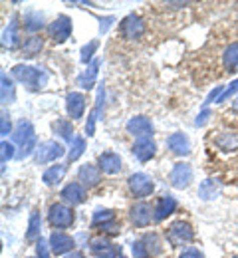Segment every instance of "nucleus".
Returning <instances> with one entry per match:
<instances>
[{
	"label": "nucleus",
	"instance_id": "2eb2a0df",
	"mask_svg": "<svg viewBox=\"0 0 238 258\" xmlns=\"http://www.w3.org/2000/svg\"><path fill=\"white\" fill-rule=\"evenodd\" d=\"M100 68H102V60H100V58H96L92 64L86 68V72H84V74H80V78H77V86H80V88H84V90H92V88H94V84H96V78H98Z\"/></svg>",
	"mask_w": 238,
	"mask_h": 258
},
{
	"label": "nucleus",
	"instance_id": "f704fd0d",
	"mask_svg": "<svg viewBox=\"0 0 238 258\" xmlns=\"http://www.w3.org/2000/svg\"><path fill=\"white\" fill-rule=\"evenodd\" d=\"M12 157H14V145L8 143V141H2V143H0V163H2V171H4L8 159H12Z\"/></svg>",
	"mask_w": 238,
	"mask_h": 258
},
{
	"label": "nucleus",
	"instance_id": "473e14b6",
	"mask_svg": "<svg viewBox=\"0 0 238 258\" xmlns=\"http://www.w3.org/2000/svg\"><path fill=\"white\" fill-rule=\"evenodd\" d=\"M24 22H26V30H30V32H36V30L44 28V18H42L40 12H30Z\"/></svg>",
	"mask_w": 238,
	"mask_h": 258
},
{
	"label": "nucleus",
	"instance_id": "9b49d317",
	"mask_svg": "<svg viewBox=\"0 0 238 258\" xmlns=\"http://www.w3.org/2000/svg\"><path fill=\"white\" fill-rule=\"evenodd\" d=\"M127 131L131 135L139 137V139H145V137H151L153 135V123L145 115H137V117H131L127 121Z\"/></svg>",
	"mask_w": 238,
	"mask_h": 258
},
{
	"label": "nucleus",
	"instance_id": "0eeeda50",
	"mask_svg": "<svg viewBox=\"0 0 238 258\" xmlns=\"http://www.w3.org/2000/svg\"><path fill=\"white\" fill-rule=\"evenodd\" d=\"M193 181V167L189 163H177L171 171V183L175 189H187Z\"/></svg>",
	"mask_w": 238,
	"mask_h": 258
},
{
	"label": "nucleus",
	"instance_id": "a19ab883",
	"mask_svg": "<svg viewBox=\"0 0 238 258\" xmlns=\"http://www.w3.org/2000/svg\"><path fill=\"white\" fill-rule=\"evenodd\" d=\"M179 258H204V254L201 250H197V248H187V250L181 252Z\"/></svg>",
	"mask_w": 238,
	"mask_h": 258
},
{
	"label": "nucleus",
	"instance_id": "20e7f679",
	"mask_svg": "<svg viewBox=\"0 0 238 258\" xmlns=\"http://www.w3.org/2000/svg\"><path fill=\"white\" fill-rule=\"evenodd\" d=\"M64 155H66V149H64L62 143H58V141H46V143H42L36 149V163L42 165V163L56 161V159H60Z\"/></svg>",
	"mask_w": 238,
	"mask_h": 258
},
{
	"label": "nucleus",
	"instance_id": "cd10ccee",
	"mask_svg": "<svg viewBox=\"0 0 238 258\" xmlns=\"http://www.w3.org/2000/svg\"><path fill=\"white\" fill-rule=\"evenodd\" d=\"M42 46H44V42H42L40 36L28 38V40L24 42V46H22V56H24V58H32V56H36V54L42 50Z\"/></svg>",
	"mask_w": 238,
	"mask_h": 258
},
{
	"label": "nucleus",
	"instance_id": "58836bf2",
	"mask_svg": "<svg viewBox=\"0 0 238 258\" xmlns=\"http://www.w3.org/2000/svg\"><path fill=\"white\" fill-rule=\"evenodd\" d=\"M36 252H38V258H50V252H48V242L46 240H38V246H36Z\"/></svg>",
	"mask_w": 238,
	"mask_h": 258
},
{
	"label": "nucleus",
	"instance_id": "4c0bfd02",
	"mask_svg": "<svg viewBox=\"0 0 238 258\" xmlns=\"http://www.w3.org/2000/svg\"><path fill=\"white\" fill-rule=\"evenodd\" d=\"M133 256L135 258H149V252L143 244V240H135L133 242Z\"/></svg>",
	"mask_w": 238,
	"mask_h": 258
},
{
	"label": "nucleus",
	"instance_id": "4be33fe9",
	"mask_svg": "<svg viewBox=\"0 0 238 258\" xmlns=\"http://www.w3.org/2000/svg\"><path fill=\"white\" fill-rule=\"evenodd\" d=\"M100 169H102L103 173H107V175L119 173L121 171V159H119V155L117 153H111V151L102 153L100 155Z\"/></svg>",
	"mask_w": 238,
	"mask_h": 258
},
{
	"label": "nucleus",
	"instance_id": "f03ea898",
	"mask_svg": "<svg viewBox=\"0 0 238 258\" xmlns=\"http://www.w3.org/2000/svg\"><path fill=\"white\" fill-rule=\"evenodd\" d=\"M14 141L20 145V151H18V159H26L32 155V151L38 149L36 147V131L32 127L30 121H18V125L14 129Z\"/></svg>",
	"mask_w": 238,
	"mask_h": 258
},
{
	"label": "nucleus",
	"instance_id": "ddd939ff",
	"mask_svg": "<svg viewBox=\"0 0 238 258\" xmlns=\"http://www.w3.org/2000/svg\"><path fill=\"white\" fill-rule=\"evenodd\" d=\"M73 244H75V240L69 234H64V232H52V236H50V250L56 256L69 252L73 248Z\"/></svg>",
	"mask_w": 238,
	"mask_h": 258
},
{
	"label": "nucleus",
	"instance_id": "b1692460",
	"mask_svg": "<svg viewBox=\"0 0 238 258\" xmlns=\"http://www.w3.org/2000/svg\"><path fill=\"white\" fill-rule=\"evenodd\" d=\"M66 171H68V169H66V165H54V167H50V169L44 173V177H42V179H44V183H46V185H50V187H52V185H58V183L64 179Z\"/></svg>",
	"mask_w": 238,
	"mask_h": 258
},
{
	"label": "nucleus",
	"instance_id": "423d86ee",
	"mask_svg": "<svg viewBox=\"0 0 238 258\" xmlns=\"http://www.w3.org/2000/svg\"><path fill=\"white\" fill-rule=\"evenodd\" d=\"M90 250L96 258H123L121 256V248H117L113 242H109L103 236L90 240Z\"/></svg>",
	"mask_w": 238,
	"mask_h": 258
},
{
	"label": "nucleus",
	"instance_id": "393cba45",
	"mask_svg": "<svg viewBox=\"0 0 238 258\" xmlns=\"http://www.w3.org/2000/svg\"><path fill=\"white\" fill-rule=\"evenodd\" d=\"M141 240H143V244H145V248H147L149 256H157V254H161L163 246H161V238H159V234H157V232H147Z\"/></svg>",
	"mask_w": 238,
	"mask_h": 258
},
{
	"label": "nucleus",
	"instance_id": "1a4fd4ad",
	"mask_svg": "<svg viewBox=\"0 0 238 258\" xmlns=\"http://www.w3.org/2000/svg\"><path fill=\"white\" fill-rule=\"evenodd\" d=\"M129 189H131V193L135 195V197L143 199V197L153 193L155 185H153L151 177H147L145 173H133V175L129 177Z\"/></svg>",
	"mask_w": 238,
	"mask_h": 258
},
{
	"label": "nucleus",
	"instance_id": "39448f33",
	"mask_svg": "<svg viewBox=\"0 0 238 258\" xmlns=\"http://www.w3.org/2000/svg\"><path fill=\"white\" fill-rule=\"evenodd\" d=\"M48 221L50 225L56 226V228H66V226H71L73 223V211L62 205V203H56L50 207V213H48Z\"/></svg>",
	"mask_w": 238,
	"mask_h": 258
},
{
	"label": "nucleus",
	"instance_id": "5701e85b",
	"mask_svg": "<svg viewBox=\"0 0 238 258\" xmlns=\"http://www.w3.org/2000/svg\"><path fill=\"white\" fill-rule=\"evenodd\" d=\"M2 44L4 48H14L18 44V20L16 16L8 22V26L4 28V34H2Z\"/></svg>",
	"mask_w": 238,
	"mask_h": 258
},
{
	"label": "nucleus",
	"instance_id": "a878e982",
	"mask_svg": "<svg viewBox=\"0 0 238 258\" xmlns=\"http://www.w3.org/2000/svg\"><path fill=\"white\" fill-rule=\"evenodd\" d=\"M0 82H2V94H0V99H2V103H12L14 101V97H16V94H14V84H12V80L2 72L0 74Z\"/></svg>",
	"mask_w": 238,
	"mask_h": 258
},
{
	"label": "nucleus",
	"instance_id": "bb28decb",
	"mask_svg": "<svg viewBox=\"0 0 238 258\" xmlns=\"http://www.w3.org/2000/svg\"><path fill=\"white\" fill-rule=\"evenodd\" d=\"M222 62H224V68H226L228 72H236V68H238V42L230 44V46L226 48V52H224V56H222Z\"/></svg>",
	"mask_w": 238,
	"mask_h": 258
},
{
	"label": "nucleus",
	"instance_id": "9d476101",
	"mask_svg": "<svg viewBox=\"0 0 238 258\" xmlns=\"http://www.w3.org/2000/svg\"><path fill=\"white\" fill-rule=\"evenodd\" d=\"M119 28H121L123 38H127V40H137L141 34L145 32V24L137 14H129L127 18H123Z\"/></svg>",
	"mask_w": 238,
	"mask_h": 258
},
{
	"label": "nucleus",
	"instance_id": "c85d7f7f",
	"mask_svg": "<svg viewBox=\"0 0 238 258\" xmlns=\"http://www.w3.org/2000/svg\"><path fill=\"white\" fill-rule=\"evenodd\" d=\"M218 191H220V187L214 183V179H206V181L201 183V187H199V195L203 197L204 201L216 199V197H218Z\"/></svg>",
	"mask_w": 238,
	"mask_h": 258
},
{
	"label": "nucleus",
	"instance_id": "f257e3e1",
	"mask_svg": "<svg viewBox=\"0 0 238 258\" xmlns=\"http://www.w3.org/2000/svg\"><path fill=\"white\" fill-rule=\"evenodd\" d=\"M12 76L24 84L30 92H38L42 90L46 84H48V74L42 70V68H32V66H24L18 64L12 68Z\"/></svg>",
	"mask_w": 238,
	"mask_h": 258
},
{
	"label": "nucleus",
	"instance_id": "6ab92c4d",
	"mask_svg": "<svg viewBox=\"0 0 238 258\" xmlns=\"http://www.w3.org/2000/svg\"><path fill=\"white\" fill-rule=\"evenodd\" d=\"M77 179H80V181L90 189V187H96V185L100 183L102 175H100V169H98L96 165L86 163V165H82V167H80V171H77Z\"/></svg>",
	"mask_w": 238,
	"mask_h": 258
},
{
	"label": "nucleus",
	"instance_id": "4468645a",
	"mask_svg": "<svg viewBox=\"0 0 238 258\" xmlns=\"http://www.w3.org/2000/svg\"><path fill=\"white\" fill-rule=\"evenodd\" d=\"M66 109H68V115L71 119H82L84 117V111H86V97L80 92H71L66 99Z\"/></svg>",
	"mask_w": 238,
	"mask_h": 258
},
{
	"label": "nucleus",
	"instance_id": "f3484780",
	"mask_svg": "<svg viewBox=\"0 0 238 258\" xmlns=\"http://www.w3.org/2000/svg\"><path fill=\"white\" fill-rule=\"evenodd\" d=\"M167 147L175 155H189L191 153V141L185 133H173L167 139Z\"/></svg>",
	"mask_w": 238,
	"mask_h": 258
},
{
	"label": "nucleus",
	"instance_id": "ea45409f",
	"mask_svg": "<svg viewBox=\"0 0 238 258\" xmlns=\"http://www.w3.org/2000/svg\"><path fill=\"white\" fill-rule=\"evenodd\" d=\"M8 133H10V119H8L6 113H2V119H0V135L6 137Z\"/></svg>",
	"mask_w": 238,
	"mask_h": 258
},
{
	"label": "nucleus",
	"instance_id": "dca6fc26",
	"mask_svg": "<svg viewBox=\"0 0 238 258\" xmlns=\"http://www.w3.org/2000/svg\"><path fill=\"white\" fill-rule=\"evenodd\" d=\"M103 101H105V90H103V84H102V86H100V90H98L96 107H94V111L88 115V125H86V133H88V137L96 135V121L100 119V113L103 111Z\"/></svg>",
	"mask_w": 238,
	"mask_h": 258
},
{
	"label": "nucleus",
	"instance_id": "37998d69",
	"mask_svg": "<svg viewBox=\"0 0 238 258\" xmlns=\"http://www.w3.org/2000/svg\"><path fill=\"white\" fill-rule=\"evenodd\" d=\"M206 121H208V111H206V109H204L203 113H201V115H199V117H197V121H195V123H197V125H199V127H203L204 123H206Z\"/></svg>",
	"mask_w": 238,
	"mask_h": 258
},
{
	"label": "nucleus",
	"instance_id": "a211bd4d",
	"mask_svg": "<svg viewBox=\"0 0 238 258\" xmlns=\"http://www.w3.org/2000/svg\"><path fill=\"white\" fill-rule=\"evenodd\" d=\"M151 219H155V211L147 203H137L131 209V221L137 226H147L151 223Z\"/></svg>",
	"mask_w": 238,
	"mask_h": 258
},
{
	"label": "nucleus",
	"instance_id": "a18cd8bd",
	"mask_svg": "<svg viewBox=\"0 0 238 258\" xmlns=\"http://www.w3.org/2000/svg\"><path fill=\"white\" fill-rule=\"evenodd\" d=\"M232 109H234V111L238 113V97L234 99V101H232Z\"/></svg>",
	"mask_w": 238,
	"mask_h": 258
},
{
	"label": "nucleus",
	"instance_id": "e433bc0d",
	"mask_svg": "<svg viewBox=\"0 0 238 258\" xmlns=\"http://www.w3.org/2000/svg\"><path fill=\"white\" fill-rule=\"evenodd\" d=\"M236 92H238V80H234V82H232V84H230L228 88H224L222 96L218 97V101H216V103H222V101H226L228 97H232L234 94H236Z\"/></svg>",
	"mask_w": 238,
	"mask_h": 258
},
{
	"label": "nucleus",
	"instance_id": "c03bdc74",
	"mask_svg": "<svg viewBox=\"0 0 238 258\" xmlns=\"http://www.w3.org/2000/svg\"><path fill=\"white\" fill-rule=\"evenodd\" d=\"M66 258H86V256H84L82 252H71V254H68Z\"/></svg>",
	"mask_w": 238,
	"mask_h": 258
},
{
	"label": "nucleus",
	"instance_id": "2f4dec72",
	"mask_svg": "<svg viewBox=\"0 0 238 258\" xmlns=\"http://www.w3.org/2000/svg\"><path fill=\"white\" fill-rule=\"evenodd\" d=\"M84 151H86V139H84V137H75L73 143H71V149H69V153H68L69 163L77 161V159L84 155Z\"/></svg>",
	"mask_w": 238,
	"mask_h": 258
},
{
	"label": "nucleus",
	"instance_id": "7c9ffc66",
	"mask_svg": "<svg viewBox=\"0 0 238 258\" xmlns=\"http://www.w3.org/2000/svg\"><path fill=\"white\" fill-rule=\"evenodd\" d=\"M115 221V213L109 211V209H103V211H98L94 213V219H92V226H103V225H109Z\"/></svg>",
	"mask_w": 238,
	"mask_h": 258
},
{
	"label": "nucleus",
	"instance_id": "49530a36",
	"mask_svg": "<svg viewBox=\"0 0 238 258\" xmlns=\"http://www.w3.org/2000/svg\"><path fill=\"white\" fill-rule=\"evenodd\" d=\"M234 258H238V256H234Z\"/></svg>",
	"mask_w": 238,
	"mask_h": 258
},
{
	"label": "nucleus",
	"instance_id": "6e6552de",
	"mask_svg": "<svg viewBox=\"0 0 238 258\" xmlns=\"http://www.w3.org/2000/svg\"><path fill=\"white\" fill-rule=\"evenodd\" d=\"M48 32H50V38L56 42V44H62V42H66L69 38V34H71V20H69L68 16H58L56 18V22H52L50 24V28H48Z\"/></svg>",
	"mask_w": 238,
	"mask_h": 258
},
{
	"label": "nucleus",
	"instance_id": "72a5a7b5",
	"mask_svg": "<svg viewBox=\"0 0 238 258\" xmlns=\"http://www.w3.org/2000/svg\"><path fill=\"white\" fill-rule=\"evenodd\" d=\"M98 48H100V42H98V40H92L90 44H86V46L82 48V62L88 66L92 64V62H94L92 58H94V54H96Z\"/></svg>",
	"mask_w": 238,
	"mask_h": 258
},
{
	"label": "nucleus",
	"instance_id": "c756f323",
	"mask_svg": "<svg viewBox=\"0 0 238 258\" xmlns=\"http://www.w3.org/2000/svg\"><path fill=\"white\" fill-rule=\"evenodd\" d=\"M40 230H42V217L38 211H32L30 215V223H28V232H26V238L28 240H36L40 236Z\"/></svg>",
	"mask_w": 238,
	"mask_h": 258
},
{
	"label": "nucleus",
	"instance_id": "c9c22d12",
	"mask_svg": "<svg viewBox=\"0 0 238 258\" xmlns=\"http://www.w3.org/2000/svg\"><path fill=\"white\" fill-rule=\"evenodd\" d=\"M54 129L64 137V139H68V141H73L75 137H73V129H71V123L69 121H56L54 123Z\"/></svg>",
	"mask_w": 238,
	"mask_h": 258
},
{
	"label": "nucleus",
	"instance_id": "412c9836",
	"mask_svg": "<svg viewBox=\"0 0 238 258\" xmlns=\"http://www.w3.org/2000/svg\"><path fill=\"white\" fill-rule=\"evenodd\" d=\"M175 209H177V201L169 197V195H165V197H161L159 201H157V207L153 209L155 211V221H165L169 215L175 213Z\"/></svg>",
	"mask_w": 238,
	"mask_h": 258
},
{
	"label": "nucleus",
	"instance_id": "aec40b11",
	"mask_svg": "<svg viewBox=\"0 0 238 258\" xmlns=\"http://www.w3.org/2000/svg\"><path fill=\"white\" fill-rule=\"evenodd\" d=\"M62 199L69 205H82L86 201V189L80 183H69L62 189Z\"/></svg>",
	"mask_w": 238,
	"mask_h": 258
},
{
	"label": "nucleus",
	"instance_id": "7ed1b4c3",
	"mask_svg": "<svg viewBox=\"0 0 238 258\" xmlns=\"http://www.w3.org/2000/svg\"><path fill=\"white\" fill-rule=\"evenodd\" d=\"M195 238V230L193 226L185 221H175L167 230V240H169L173 246H181V244H187Z\"/></svg>",
	"mask_w": 238,
	"mask_h": 258
},
{
	"label": "nucleus",
	"instance_id": "79ce46f5",
	"mask_svg": "<svg viewBox=\"0 0 238 258\" xmlns=\"http://www.w3.org/2000/svg\"><path fill=\"white\" fill-rule=\"evenodd\" d=\"M113 20H115L113 16H107V18H102V20H100V22H102V24H100V32H102V34L107 32V30H109V26L113 24Z\"/></svg>",
	"mask_w": 238,
	"mask_h": 258
},
{
	"label": "nucleus",
	"instance_id": "f8f14e48",
	"mask_svg": "<svg viewBox=\"0 0 238 258\" xmlns=\"http://www.w3.org/2000/svg\"><path fill=\"white\" fill-rule=\"evenodd\" d=\"M131 151H133V155H135L141 163H147L149 159L155 157L157 145H155V141H153L151 137H145V139H137Z\"/></svg>",
	"mask_w": 238,
	"mask_h": 258
}]
</instances>
